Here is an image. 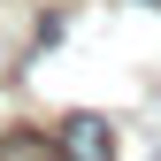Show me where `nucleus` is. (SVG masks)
<instances>
[{
  "label": "nucleus",
  "mask_w": 161,
  "mask_h": 161,
  "mask_svg": "<svg viewBox=\"0 0 161 161\" xmlns=\"http://www.w3.org/2000/svg\"><path fill=\"white\" fill-rule=\"evenodd\" d=\"M62 153H69V161H115V130H108V115L77 108L69 123H62Z\"/></svg>",
  "instance_id": "obj_1"
},
{
  "label": "nucleus",
  "mask_w": 161,
  "mask_h": 161,
  "mask_svg": "<svg viewBox=\"0 0 161 161\" xmlns=\"http://www.w3.org/2000/svg\"><path fill=\"white\" fill-rule=\"evenodd\" d=\"M0 161H69L62 153V138H46V130H0Z\"/></svg>",
  "instance_id": "obj_2"
}]
</instances>
